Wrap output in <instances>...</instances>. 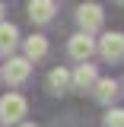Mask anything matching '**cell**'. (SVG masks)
<instances>
[{
  "instance_id": "obj_1",
  "label": "cell",
  "mask_w": 124,
  "mask_h": 127,
  "mask_svg": "<svg viewBox=\"0 0 124 127\" xmlns=\"http://www.w3.org/2000/svg\"><path fill=\"white\" fill-rule=\"evenodd\" d=\"M22 114H26V98L19 92H6L0 98V121L3 124H16V121H22Z\"/></svg>"
},
{
  "instance_id": "obj_2",
  "label": "cell",
  "mask_w": 124,
  "mask_h": 127,
  "mask_svg": "<svg viewBox=\"0 0 124 127\" xmlns=\"http://www.w3.org/2000/svg\"><path fill=\"white\" fill-rule=\"evenodd\" d=\"M99 54L105 61H121L124 57V35L121 32H105L99 41Z\"/></svg>"
},
{
  "instance_id": "obj_3",
  "label": "cell",
  "mask_w": 124,
  "mask_h": 127,
  "mask_svg": "<svg viewBox=\"0 0 124 127\" xmlns=\"http://www.w3.org/2000/svg\"><path fill=\"white\" fill-rule=\"evenodd\" d=\"M77 22H80V29L86 32V35H92V32L102 26V6H99V3H83L77 10Z\"/></svg>"
},
{
  "instance_id": "obj_4",
  "label": "cell",
  "mask_w": 124,
  "mask_h": 127,
  "mask_svg": "<svg viewBox=\"0 0 124 127\" xmlns=\"http://www.w3.org/2000/svg\"><path fill=\"white\" fill-rule=\"evenodd\" d=\"M67 51H70V57H73V61H80V64H83V61H89V57H92L95 41L86 35V32H80V35H73V38H70Z\"/></svg>"
},
{
  "instance_id": "obj_5",
  "label": "cell",
  "mask_w": 124,
  "mask_h": 127,
  "mask_svg": "<svg viewBox=\"0 0 124 127\" xmlns=\"http://www.w3.org/2000/svg\"><path fill=\"white\" fill-rule=\"evenodd\" d=\"M29 73H32V64L26 61V57H10V64L3 67V79L6 83H26L29 79Z\"/></svg>"
},
{
  "instance_id": "obj_6",
  "label": "cell",
  "mask_w": 124,
  "mask_h": 127,
  "mask_svg": "<svg viewBox=\"0 0 124 127\" xmlns=\"http://www.w3.org/2000/svg\"><path fill=\"white\" fill-rule=\"evenodd\" d=\"M95 79H99V76H95V67H92V64H86V61H83V64L77 67V73L70 76V83L77 86L80 92H86V89H92V83H95Z\"/></svg>"
},
{
  "instance_id": "obj_7",
  "label": "cell",
  "mask_w": 124,
  "mask_h": 127,
  "mask_svg": "<svg viewBox=\"0 0 124 127\" xmlns=\"http://www.w3.org/2000/svg\"><path fill=\"white\" fill-rule=\"evenodd\" d=\"M54 0H29V19L32 22H51Z\"/></svg>"
},
{
  "instance_id": "obj_8",
  "label": "cell",
  "mask_w": 124,
  "mask_h": 127,
  "mask_svg": "<svg viewBox=\"0 0 124 127\" xmlns=\"http://www.w3.org/2000/svg\"><path fill=\"white\" fill-rule=\"evenodd\" d=\"M19 41V29L13 22H0V54H10Z\"/></svg>"
},
{
  "instance_id": "obj_9",
  "label": "cell",
  "mask_w": 124,
  "mask_h": 127,
  "mask_svg": "<svg viewBox=\"0 0 124 127\" xmlns=\"http://www.w3.org/2000/svg\"><path fill=\"white\" fill-rule=\"evenodd\" d=\"M45 54H48V38L45 35L26 38V61H38V57H45Z\"/></svg>"
},
{
  "instance_id": "obj_10",
  "label": "cell",
  "mask_w": 124,
  "mask_h": 127,
  "mask_svg": "<svg viewBox=\"0 0 124 127\" xmlns=\"http://www.w3.org/2000/svg\"><path fill=\"white\" fill-rule=\"evenodd\" d=\"M92 89H95V98L108 105L111 98L118 95V83H115V79H95V83H92Z\"/></svg>"
},
{
  "instance_id": "obj_11",
  "label": "cell",
  "mask_w": 124,
  "mask_h": 127,
  "mask_svg": "<svg viewBox=\"0 0 124 127\" xmlns=\"http://www.w3.org/2000/svg\"><path fill=\"white\" fill-rule=\"evenodd\" d=\"M48 86H51V92H64V89L70 86V70L54 67V70L48 73Z\"/></svg>"
},
{
  "instance_id": "obj_12",
  "label": "cell",
  "mask_w": 124,
  "mask_h": 127,
  "mask_svg": "<svg viewBox=\"0 0 124 127\" xmlns=\"http://www.w3.org/2000/svg\"><path fill=\"white\" fill-rule=\"evenodd\" d=\"M105 127H124V108H111L105 114Z\"/></svg>"
},
{
  "instance_id": "obj_13",
  "label": "cell",
  "mask_w": 124,
  "mask_h": 127,
  "mask_svg": "<svg viewBox=\"0 0 124 127\" xmlns=\"http://www.w3.org/2000/svg\"><path fill=\"white\" fill-rule=\"evenodd\" d=\"M22 127H38V124H22Z\"/></svg>"
},
{
  "instance_id": "obj_14",
  "label": "cell",
  "mask_w": 124,
  "mask_h": 127,
  "mask_svg": "<svg viewBox=\"0 0 124 127\" xmlns=\"http://www.w3.org/2000/svg\"><path fill=\"white\" fill-rule=\"evenodd\" d=\"M0 13H3V3H0Z\"/></svg>"
},
{
  "instance_id": "obj_15",
  "label": "cell",
  "mask_w": 124,
  "mask_h": 127,
  "mask_svg": "<svg viewBox=\"0 0 124 127\" xmlns=\"http://www.w3.org/2000/svg\"><path fill=\"white\" fill-rule=\"evenodd\" d=\"M121 3H124V0H121Z\"/></svg>"
}]
</instances>
